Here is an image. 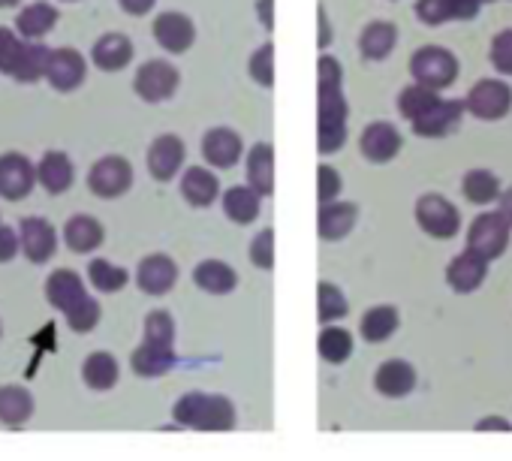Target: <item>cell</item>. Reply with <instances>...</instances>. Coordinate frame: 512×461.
Returning <instances> with one entry per match:
<instances>
[{"label":"cell","instance_id":"1","mask_svg":"<svg viewBox=\"0 0 512 461\" xmlns=\"http://www.w3.org/2000/svg\"><path fill=\"white\" fill-rule=\"evenodd\" d=\"M172 419L181 428L193 431H232L238 425L235 404L226 395H211V392H187L175 401Z\"/></svg>","mask_w":512,"mask_h":461},{"label":"cell","instance_id":"2","mask_svg":"<svg viewBox=\"0 0 512 461\" xmlns=\"http://www.w3.org/2000/svg\"><path fill=\"white\" fill-rule=\"evenodd\" d=\"M347 97L344 85L317 88V148L320 154H335L347 142Z\"/></svg>","mask_w":512,"mask_h":461},{"label":"cell","instance_id":"3","mask_svg":"<svg viewBox=\"0 0 512 461\" xmlns=\"http://www.w3.org/2000/svg\"><path fill=\"white\" fill-rule=\"evenodd\" d=\"M410 76L416 85L443 91L458 79V58L443 46H422L410 58Z\"/></svg>","mask_w":512,"mask_h":461},{"label":"cell","instance_id":"4","mask_svg":"<svg viewBox=\"0 0 512 461\" xmlns=\"http://www.w3.org/2000/svg\"><path fill=\"white\" fill-rule=\"evenodd\" d=\"M509 233H512V226L500 211H482L479 217H473V223L467 229V251L479 254L488 263L500 260L506 254Z\"/></svg>","mask_w":512,"mask_h":461},{"label":"cell","instance_id":"5","mask_svg":"<svg viewBox=\"0 0 512 461\" xmlns=\"http://www.w3.org/2000/svg\"><path fill=\"white\" fill-rule=\"evenodd\" d=\"M416 223L431 239H452L461 229V211L440 193H422L416 199Z\"/></svg>","mask_w":512,"mask_h":461},{"label":"cell","instance_id":"6","mask_svg":"<svg viewBox=\"0 0 512 461\" xmlns=\"http://www.w3.org/2000/svg\"><path fill=\"white\" fill-rule=\"evenodd\" d=\"M178 85H181V73H178L169 61H163V58L145 61V64L136 70V79H133L136 97L145 100V103H151V106H154V103L172 100L175 91H178Z\"/></svg>","mask_w":512,"mask_h":461},{"label":"cell","instance_id":"7","mask_svg":"<svg viewBox=\"0 0 512 461\" xmlns=\"http://www.w3.org/2000/svg\"><path fill=\"white\" fill-rule=\"evenodd\" d=\"M512 109V88L500 79H479L467 97L464 112H470L476 121H500Z\"/></svg>","mask_w":512,"mask_h":461},{"label":"cell","instance_id":"8","mask_svg":"<svg viewBox=\"0 0 512 461\" xmlns=\"http://www.w3.org/2000/svg\"><path fill=\"white\" fill-rule=\"evenodd\" d=\"M88 187L100 199H118V196H124L133 187V163L124 160V157H118V154L100 157L91 166V172H88Z\"/></svg>","mask_w":512,"mask_h":461},{"label":"cell","instance_id":"9","mask_svg":"<svg viewBox=\"0 0 512 461\" xmlns=\"http://www.w3.org/2000/svg\"><path fill=\"white\" fill-rule=\"evenodd\" d=\"M43 79H46L55 91L70 94V91H76V88L85 85V79H88V64H85V58H82L76 49H70V46L49 49Z\"/></svg>","mask_w":512,"mask_h":461},{"label":"cell","instance_id":"10","mask_svg":"<svg viewBox=\"0 0 512 461\" xmlns=\"http://www.w3.org/2000/svg\"><path fill=\"white\" fill-rule=\"evenodd\" d=\"M19 248L34 266H46L58 254V233L46 217H25L19 223Z\"/></svg>","mask_w":512,"mask_h":461},{"label":"cell","instance_id":"11","mask_svg":"<svg viewBox=\"0 0 512 461\" xmlns=\"http://www.w3.org/2000/svg\"><path fill=\"white\" fill-rule=\"evenodd\" d=\"M34 187H37V166L25 154L10 151V154L0 157V199L19 202Z\"/></svg>","mask_w":512,"mask_h":461},{"label":"cell","instance_id":"12","mask_svg":"<svg viewBox=\"0 0 512 461\" xmlns=\"http://www.w3.org/2000/svg\"><path fill=\"white\" fill-rule=\"evenodd\" d=\"M151 34H154L157 46L163 52H169V55H184L196 43V25H193V19L184 16V13H175V10L160 13L154 19V25H151Z\"/></svg>","mask_w":512,"mask_h":461},{"label":"cell","instance_id":"13","mask_svg":"<svg viewBox=\"0 0 512 461\" xmlns=\"http://www.w3.org/2000/svg\"><path fill=\"white\" fill-rule=\"evenodd\" d=\"M464 118V100H437L434 106H428L419 118H413V133L422 139H440L458 130Z\"/></svg>","mask_w":512,"mask_h":461},{"label":"cell","instance_id":"14","mask_svg":"<svg viewBox=\"0 0 512 461\" xmlns=\"http://www.w3.org/2000/svg\"><path fill=\"white\" fill-rule=\"evenodd\" d=\"M401 133L392 121H371L359 136V151L368 163H389L401 154Z\"/></svg>","mask_w":512,"mask_h":461},{"label":"cell","instance_id":"15","mask_svg":"<svg viewBox=\"0 0 512 461\" xmlns=\"http://www.w3.org/2000/svg\"><path fill=\"white\" fill-rule=\"evenodd\" d=\"M482 7V0H416V19L428 28H440L446 22L476 19Z\"/></svg>","mask_w":512,"mask_h":461},{"label":"cell","instance_id":"16","mask_svg":"<svg viewBox=\"0 0 512 461\" xmlns=\"http://www.w3.org/2000/svg\"><path fill=\"white\" fill-rule=\"evenodd\" d=\"M184 157H187V148L178 136L166 133V136H157L151 145H148V154H145V163H148V172L151 178L157 181H172L181 166H184Z\"/></svg>","mask_w":512,"mask_h":461},{"label":"cell","instance_id":"17","mask_svg":"<svg viewBox=\"0 0 512 461\" xmlns=\"http://www.w3.org/2000/svg\"><path fill=\"white\" fill-rule=\"evenodd\" d=\"M88 299H91V293L85 290V281L76 272L58 269V272L49 275V281H46V302L52 308H58L64 317L73 314L76 308H82Z\"/></svg>","mask_w":512,"mask_h":461},{"label":"cell","instance_id":"18","mask_svg":"<svg viewBox=\"0 0 512 461\" xmlns=\"http://www.w3.org/2000/svg\"><path fill=\"white\" fill-rule=\"evenodd\" d=\"M244 154V142L235 130L229 127H211L202 136V157L214 169H232Z\"/></svg>","mask_w":512,"mask_h":461},{"label":"cell","instance_id":"19","mask_svg":"<svg viewBox=\"0 0 512 461\" xmlns=\"http://www.w3.org/2000/svg\"><path fill=\"white\" fill-rule=\"evenodd\" d=\"M178 284V266L166 254H151L136 269V287L145 296H166Z\"/></svg>","mask_w":512,"mask_h":461},{"label":"cell","instance_id":"20","mask_svg":"<svg viewBox=\"0 0 512 461\" xmlns=\"http://www.w3.org/2000/svg\"><path fill=\"white\" fill-rule=\"evenodd\" d=\"M359 220V205L356 202H323L317 214V233L323 242H341L353 233Z\"/></svg>","mask_w":512,"mask_h":461},{"label":"cell","instance_id":"21","mask_svg":"<svg viewBox=\"0 0 512 461\" xmlns=\"http://www.w3.org/2000/svg\"><path fill=\"white\" fill-rule=\"evenodd\" d=\"M485 275H488V260H482V257L473 254V251L458 254V257L446 266V284H449L458 296L476 293V290L482 287Z\"/></svg>","mask_w":512,"mask_h":461},{"label":"cell","instance_id":"22","mask_svg":"<svg viewBox=\"0 0 512 461\" xmlns=\"http://www.w3.org/2000/svg\"><path fill=\"white\" fill-rule=\"evenodd\" d=\"M133 40L130 37H124V34H118V31H112V34H103L97 43H94V49H91V61H94V67L97 70H103V73H118V70H124L130 61H133Z\"/></svg>","mask_w":512,"mask_h":461},{"label":"cell","instance_id":"23","mask_svg":"<svg viewBox=\"0 0 512 461\" xmlns=\"http://www.w3.org/2000/svg\"><path fill=\"white\" fill-rule=\"evenodd\" d=\"M73 181H76L73 160L64 151H46L43 160L37 163V184H43L46 193L61 196L73 187Z\"/></svg>","mask_w":512,"mask_h":461},{"label":"cell","instance_id":"24","mask_svg":"<svg viewBox=\"0 0 512 461\" xmlns=\"http://www.w3.org/2000/svg\"><path fill=\"white\" fill-rule=\"evenodd\" d=\"M178 362L175 356V344H154V341H142L133 356H130V368L139 374V377H163L166 371H172V365Z\"/></svg>","mask_w":512,"mask_h":461},{"label":"cell","instance_id":"25","mask_svg":"<svg viewBox=\"0 0 512 461\" xmlns=\"http://www.w3.org/2000/svg\"><path fill=\"white\" fill-rule=\"evenodd\" d=\"M374 389L386 398H404L416 389V368L407 359H386L374 374Z\"/></svg>","mask_w":512,"mask_h":461},{"label":"cell","instance_id":"26","mask_svg":"<svg viewBox=\"0 0 512 461\" xmlns=\"http://www.w3.org/2000/svg\"><path fill=\"white\" fill-rule=\"evenodd\" d=\"M103 239H106V229L91 214H73L64 223V245L73 254H91V251H97L103 245Z\"/></svg>","mask_w":512,"mask_h":461},{"label":"cell","instance_id":"27","mask_svg":"<svg viewBox=\"0 0 512 461\" xmlns=\"http://www.w3.org/2000/svg\"><path fill=\"white\" fill-rule=\"evenodd\" d=\"M247 184L260 193H275V148L269 142H256L247 154Z\"/></svg>","mask_w":512,"mask_h":461},{"label":"cell","instance_id":"28","mask_svg":"<svg viewBox=\"0 0 512 461\" xmlns=\"http://www.w3.org/2000/svg\"><path fill=\"white\" fill-rule=\"evenodd\" d=\"M260 193H256L250 184H238V187H229V190H223V196H220V205H223V214L232 220V223H238V226H247V223H253L256 217H260Z\"/></svg>","mask_w":512,"mask_h":461},{"label":"cell","instance_id":"29","mask_svg":"<svg viewBox=\"0 0 512 461\" xmlns=\"http://www.w3.org/2000/svg\"><path fill=\"white\" fill-rule=\"evenodd\" d=\"M181 196L193 205V208H208L217 202L220 196V181L214 178L211 169L205 166H190L181 178Z\"/></svg>","mask_w":512,"mask_h":461},{"label":"cell","instance_id":"30","mask_svg":"<svg viewBox=\"0 0 512 461\" xmlns=\"http://www.w3.org/2000/svg\"><path fill=\"white\" fill-rule=\"evenodd\" d=\"M193 284L211 296H226L238 287V275L229 263L223 260H202L196 269H193Z\"/></svg>","mask_w":512,"mask_h":461},{"label":"cell","instance_id":"31","mask_svg":"<svg viewBox=\"0 0 512 461\" xmlns=\"http://www.w3.org/2000/svg\"><path fill=\"white\" fill-rule=\"evenodd\" d=\"M34 395L31 389L19 386V383H7V386H0V422L4 425H25L31 416H34Z\"/></svg>","mask_w":512,"mask_h":461},{"label":"cell","instance_id":"32","mask_svg":"<svg viewBox=\"0 0 512 461\" xmlns=\"http://www.w3.org/2000/svg\"><path fill=\"white\" fill-rule=\"evenodd\" d=\"M398 46V28L392 22H371L359 34V52L365 61H386Z\"/></svg>","mask_w":512,"mask_h":461},{"label":"cell","instance_id":"33","mask_svg":"<svg viewBox=\"0 0 512 461\" xmlns=\"http://www.w3.org/2000/svg\"><path fill=\"white\" fill-rule=\"evenodd\" d=\"M118 377H121V365H118V359H115L112 353H106V350H97V353H91V356L82 362V380H85V386L94 389V392H109V389H115Z\"/></svg>","mask_w":512,"mask_h":461},{"label":"cell","instance_id":"34","mask_svg":"<svg viewBox=\"0 0 512 461\" xmlns=\"http://www.w3.org/2000/svg\"><path fill=\"white\" fill-rule=\"evenodd\" d=\"M58 19H61V13L52 4H46V0H37V4L25 7L16 16V31L25 40H43L58 25Z\"/></svg>","mask_w":512,"mask_h":461},{"label":"cell","instance_id":"35","mask_svg":"<svg viewBox=\"0 0 512 461\" xmlns=\"http://www.w3.org/2000/svg\"><path fill=\"white\" fill-rule=\"evenodd\" d=\"M401 326V314L398 308L392 305H377V308H368L362 314V323H359V335L368 341V344H383L389 341Z\"/></svg>","mask_w":512,"mask_h":461},{"label":"cell","instance_id":"36","mask_svg":"<svg viewBox=\"0 0 512 461\" xmlns=\"http://www.w3.org/2000/svg\"><path fill=\"white\" fill-rule=\"evenodd\" d=\"M500 190H503L500 187V178L491 169H470L461 178V193L473 205H491V202H497Z\"/></svg>","mask_w":512,"mask_h":461},{"label":"cell","instance_id":"37","mask_svg":"<svg viewBox=\"0 0 512 461\" xmlns=\"http://www.w3.org/2000/svg\"><path fill=\"white\" fill-rule=\"evenodd\" d=\"M317 353L329 365H344L353 356V335L344 326L326 323L323 332H320V338H317Z\"/></svg>","mask_w":512,"mask_h":461},{"label":"cell","instance_id":"38","mask_svg":"<svg viewBox=\"0 0 512 461\" xmlns=\"http://www.w3.org/2000/svg\"><path fill=\"white\" fill-rule=\"evenodd\" d=\"M347 314H350V302H347L344 290L329 284V281H320V287H317V320L326 326V323L344 320Z\"/></svg>","mask_w":512,"mask_h":461},{"label":"cell","instance_id":"39","mask_svg":"<svg viewBox=\"0 0 512 461\" xmlns=\"http://www.w3.org/2000/svg\"><path fill=\"white\" fill-rule=\"evenodd\" d=\"M88 281L94 284L97 293H118V290L127 287L130 272L121 269V266H115V263H109V260H94L88 266Z\"/></svg>","mask_w":512,"mask_h":461},{"label":"cell","instance_id":"40","mask_svg":"<svg viewBox=\"0 0 512 461\" xmlns=\"http://www.w3.org/2000/svg\"><path fill=\"white\" fill-rule=\"evenodd\" d=\"M437 100H440V91L413 82V85H407V88L398 94V112H401V118L413 121V118H419L428 106H434Z\"/></svg>","mask_w":512,"mask_h":461},{"label":"cell","instance_id":"41","mask_svg":"<svg viewBox=\"0 0 512 461\" xmlns=\"http://www.w3.org/2000/svg\"><path fill=\"white\" fill-rule=\"evenodd\" d=\"M46 58H49V49H46V46H40L37 40H28L25 55H22V61H19L16 73H13V79H19V82H25V85L40 82V79H43V73H46Z\"/></svg>","mask_w":512,"mask_h":461},{"label":"cell","instance_id":"42","mask_svg":"<svg viewBox=\"0 0 512 461\" xmlns=\"http://www.w3.org/2000/svg\"><path fill=\"white\" fill-rule=\"evenodd\" d=\"M25 46L28 40L19 37V31H10V28H0V73L13 76L22 55H25Z\"/></svg>","mask_w":512,"mask_h":461},{"label":"cell","instance_id":"43","mask_svg":"<svg viewBox=\"0 0 512 461\" xmlns=\"http://www.w3.org/2000/svg\"><path fill=\"white\" fill-rule=\"evenodd\" d=\"M247 73L256 85H263V88H272L275 85V46L266 43L253 52L250 64H247Z\"/></svg>","mask_w":512,"mask_h":461},{"label":"cell","instance_id":"44","mask_svg":"<svg viewBox=\"0 0 512 461\" xmlns=\"http://www.w3.org/2000/svg\"><path fill=\"white\" fill-rule=\"evenodd\" d=\"M250 263L263 272L275 269V229H263L256 233V239L250 242Z\"/></svg>","mask_w":512,"mask_h":461},{"label":"cell","instance_id":"45","mask_svg":"<svg viewBox=\"0 0 512 461\" xmlns=\"http://www.w3.org/2000/svg\"><path fill=\"white\" fill-rule=\"evenodd\" d=\"M145 341L154 344H175V320L169 311H151L145 317Z\"/></svg>","mask_w":512,"mask_h":461},{"label":"cell","instance_id":"46","mask_svg":"<svg viewBox=\"0 0 512 461\" xmlns=\"http://www.w3.org/2000/svg\"><path fill=\"white\" fill-rule=\"evenodd\" d=\"M488 61H491V67H494L500 76H512V28L500 31V34L491 40Z\"/></svg>","mask_w":512,"mask_h":461},{"label":"cell","instance_id":"47","mask_svg":"<svg viewBox=\"0 0 512 461\" xmlns=\"http://www.w3.org/2000/svg\"><path fill=\"white\" fill-rule=\"evenodd\" d=\"M341 172L335 169V166H329V163H323L320 169H317V202L323 205V202H332V199H338V193H341Z\"/></svg>","mask_w":512,"mask_h":461},{"label":"cell","instance_id":"48","mask_svg":"<svg viewBox=\"0 0 512 461\" xmlns=\"http://www.w3.org/2000/svg\"><path fill=\"white\" fill-rule=\"evenodd\" d=\"M344 85V70L332 55H323L317 64V88H338Z\"/></svg>","mask_w":512,"mask_h":461},{"label":"cell","instance_id":"49","mask_svg":"<svg viewBox=\"0 0 512 461\" xmlns=\"http://www.w3.org/2000/svg\"><path fill=\"white\" fill-rule=\"evenodd\" d=\"M16 254H22L19 248V233L13 226H4L0 223V263H10Z\"/></svg>","mask_w":512,"mask_h":461},{"label":"cell","instance_id":"50","mask_svg":"<svg viewBox=\"0 0 512 461\" xmlns=\"http://www.w3.org/2000/svg\"><path fill=\"white\" fill-rule=\"evenodd\" d=\"M118 4H121V10H124L127 16H145V13L154 10L157 0H118Z\"/></svg>","mask_w":512,"mask_h":461},{"label":"cell","instance_id":"51","mask_svg":"<svg viewBox=\"0 0 512 461\" xmlns=\"http://www.w3.org/2000/svg\"><path fill=\"white\" fill-rule=\"evenodd\" d=\"M317 25H320L317 46L320 49H329V43H332V25H329V16H326V7H317Z\"/></svg>","mask_w":512,"mask_h":461},{"label":"cell","instance_id":"52","mask_svg":"<svg viewBox=\"0 0 512 461\" xmlns=\"http://www.w3.org/2000/svg\"><path fill=\"white\" fill-rule=\"evenodd\" d=\"M256 16H260V22H263V28H275V0H260L256 4Z\"/></svg>","mask_w":512,"mask_h":461},{"label":"cell","instance_id":"53","mask_svg":"<svg viewBox=\"0 0 512 461\" xmlns=\"http://www.w3.org/2000/svg\"><path fill=\"white\" fill-rule=\"evenodd\" d=\"M476 431H512V425L503 416H485L482 422H476Z\"/></svg>","mask_w":512,"mask_h":461},{"label":"cell","instance_id":"54","mask_svg":"<svg viewBox=\"0 0 512 461\" xmlns=\"http://www.w3.org/2000/svg\"><path fill=\"white\" fill-rule=\"evenodd\" d=\"M497 202H500V214L509 220V226H512V187H506V190H500V196H497Z\"/></svg>","mask_w":512,"mask_h":461},{"label":"cell","instance_id":"55","mask_svg":"<svg viewBox=\"0 0 512 461\" xmlns=\"http://www.w3.org/2000/svg\"><path fill=\"white\" fill-rule=\"evenodd\" d=\"M10 7H19V0H0V10H10Z\"/></svg>","mask_w":512,"mask_h":461},{"label":"cell","instance_id":"56","mask_svg":"<svg viewBox=\"0 0 512 461\" xmlns=\"http://www.w3.org/2000/svg\"><path fill=\"white\" fill-rule=\"evenodd\" d=\"M64 4H76V0H64Z\"/></svg>","mask_w":512,"mask_h":461},{"label":"cell","instance_id":"57","mask_svg":"<svg viewBox=\"0 0 512 461\" xmlns=\"http://www.w3.org/2000/svg\"><path fill=\"white\" fill-rule=\"evenodd\" d=\"M482 4H494V0H482Z\"/></svg>","mask_w":512,"mask_h":461},{"label":"cell","instance_id":"58","mask_svg":"<svg viewBox=\"0 0 512 461\" xmlns=\"http://www.w3.org/2000/svg\"><path fill=\"white\" fill-rule=\"evenodd\" d=\"M0 335H4V326H0Z\"/></svg>","mask_w":512,"mask_h":461}]
</instances>
